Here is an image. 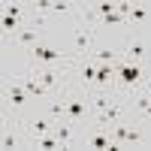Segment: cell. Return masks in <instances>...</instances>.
I'll list each match as a JSON object with an SVG mask.
<instances>
[{
  "mask_svg": "<svg viewBox=\"0 0 151 151\" xmlns=\"http://www.w3.org/2000/svg\"><path fill=\"white\" fill-rule=\"evenodd\" d=\"M115 70H118V82H121L124 88H139V85L145 82V67H142V64H130V60H121Z\"/></svg>",
  "mask_w": 151,
  "mask_h": 151,
  "instance_id": "cell-1",
  "label": "cell"
},
{
  "mask_svg": "<svg viewBox=\"0 0 151 151\" xmlns=\"http://www.w3.org/2000/svg\"><path fill=\"white\" fill-rule=\"evenodd\" d=\"M88 112H91V106H88L85 100H79V97H70V100H64V118H67V121H73V124H82V121L88 118Z\"/></svg>",
  "mask_w": 151,
  "mask_h": 151,
  "instance_id": "cell-2",
  "label": "cell"
},
{
  "mask_svg": "<svg viewBox=\"0 0 151 151\" xmlns=\"http://www.w3.org/2000/svg\"><path fill=\"white\" fill-rule=\"evenodd\" d=\"M30 58H33V60H40V64H64V60H67L64 52H58V48H48V45H42V42H36V45L30 48Z\"/></svg>",
  "mask_w": 151,
  "mask_h": 151,
  "instance_id": "cell-3",
  "label": "cell"
},
{
  "mask_svg": "<svg viewBox=\"0 0 151 151\" xmlns=\"http://www.w3.org/2000/svg\"><path fill=\"white\" fill-rule=\"evenodd\" d=\"M73 52L76 55L91 52V27L82 24V21H76V27H73Z\"/></svg>",
  "mask_w": 151,
  "mask_h": 151,
  "instance_id": "cell-4",
  "label": "cell"
},
{
  "mask_svg": "<svg viewBox=\"0 0 151 151\" xmlns=\"http://www.w3.org/2000/svg\"><path fill=\"white\" fill-rule=\"evenodd\" d=\"M40 30H42V21H40V18H33V24H27V27H21V30L15 33L18 45H24V48L30 52V48L40 42Z\"/></svg>",
  "mask_w": 151,
  "mask_h": 151,
  "instance_id": "cell-5",
  "label": "cell"
},
{
  "mask_svg": "<svg viewBox=\"0 0 151 151\" xmlns=\"http://www.w3.org/2000/svg\"><path fill=\"white\" fill-rule=\"evenodd\" d=\"M33 76L45 85V91L52 94V91H60V73L52 70V67H40V70H33Z\"/></svg>",
  "mask_w": 151,
  "mask_h": 151,
  "instance_id": "cell-6",
  "label": "cell"
},
{
  "mask_svg": "<svg viewBox=\"0 0 151 151\" xmlns=\"http://www.w3.org/2000/svg\"><path fill=\"white\" fill-rule=\"evenodd\" d=\"M124 55H127L124 60H130V64H142V60L148 58V45L139 40V36H136V40L127 42V52H124Z\"/></svg>",
  "mask_w": 151,
  "mask_h": 151,
  "instance_id": "cell-7",
  "label": "cell"
},
{
  "mask_svg": "<svg viewBox=\"0 0 151 151\" xmlns=\"http://www.w3.org/2000/svg\"><path fill=\"white\" fill-rule=\"evenodd\" d=\"M6 97H9V106L12 109H21L24 103H27V88L12 82V85H6Z\"/></svg>",
  "mask_w": 151,
  "mask_h": 151,
  "instance_id": "cell-8",
  "label": "cell"
},
{
  "mask_svg": "<svg viewBox=\"0 0 151 151\" xmlns=\"http://www.w3.org/2000/svg\"><path fill=\"white\" fill-rule=\"evenodd\" d=\"M55 136H58L60 148H70V145H73V121H64V124H58Z\"/></svg>",
  "mask_w": 151,
  "mask_h": 151,
  "instance_id": "cell-9",
  "label": "cell"
},
{
  "mask_svg": "<svg viewBox=\"0 0 151 151\" xmlns=\"http://www.w3.org/2000/svg\"><path fill=\"white\" fill-rule=\"evenodd\" d=\"M97 67H100L97 60H88V64L79 70V76H82V82H85V85H94V82H97Z\"/></svg>",
  "mask_w": 151,
  "mask_h": 151,
  "instance_id": "cell-10",
  "label": "cell"
},
{
  "mask_svg": "<svg viewBox=\"0 0 151 151\" xmlns=\"http://www.w3.org/2000/svg\"><path fill=\"white\" fill-rule=\"evenodd\" d=\"M127 21H133V24H145V21H148V6H142V3H133L130 15H127Z\"/></svg>",
  "mask_w": 151,
  "mask_h": 151,
  "instance_id": "cell-11",
  "label": "cell"
},
{
  "mask_svg": "<svg viewBox=\"0 0 151 151\" xmlns=\"http://www.w3.org/2000/svg\"><path fill=\"white\" fill-rule=\"evenodd\" d=\"M94 60H97V64H115L118 52H112V48H100V52H94Z\"/></svg>",
  "mask_w": 151,
  "mask_h": 151,
  "instance_id": "cell-12",
  "label": "cell"
},
{
  "mask_svg": "<svg viewBox=\"0 0 151 151\" xmlns=\"http://www.w3.org/2000/svg\"><path fill=\"white\" fill-rule=\"evenodd\" d=\"M27 127H30L33 136H42V133H48V121H45V118H33Z\"/></svg>",
  "mask_w": 151,
  "mask_h": 151,
  "instance_id": "cell-13",
  "label": "cell"
},
{
  "mask_svg": "<svg viewBox=\"0 0 151 151\" xmlns=\"http://www.w3.org/2000/svg\"><path fill=\"white\" fill-rule=\"evenodd\" d=\"M52 12H55V15H70L73 3H67V0H52Z\"/></svg>",
  "mask_w": 151,
  "mask_h": 151,
  "instance_id": "cell-14",
  "label": "cell"
},
{
  "mask_svg": "<svg viewBox=\"0 0 151 151\" xmlns=\"http://www.w3.org/2000/svg\"><path fill=\"white\" fill-rule=\"evenodd\" d=\"M3 30H12V33H18L21 30V21L15 15H3Z\"/></svg>",
  "mask_w": 151,
  "mask_h": 151,
  "instance_id": "cell-15",
  "label": "cell"
},
{
  "mask_svg": "<svg viewBox=\"0 0 151 151\" xmlns=\"http://www.w3.org/2000/svg\"><path fill=\"white\" fill-rule=\"evenodd\" d=\"M136 142H142V130L130 127V130H127V142H124V145H136Z\"/></svg>",
  "mask_w": 151,
  "mask_h": 151,
  "instance_id": "cell-16",
  "label": "cell"
},
{
  "mask_svg": "<svg viewBox=\"0 0 151 151\" xmlns=\"http://www.w3.org/2000/svg\"><path fill=\"white\" fill-rule=\"evenodd\" d=\"M3 148H6V151L18 148V136H15V133H3Z\"/></svg>",
  "mask_w": 151,
  "mask_h": 151,
  "instance_id": "cell-17",
  "label": "cell"
},
{
  "mask_svg": "<svg viewBox=\"0 0 151 151\" xmlns=\"http://www.w3.org/2000/svg\"><path fill=\"white\" fill-rule=\"evenodd\" d=\"M3 15H15V18H18V15H21V3H6V6H3Z\"/></svg>",
  "mask_w": 151,
  "mask_h": 151,
  "instance_id": "cell-18",
  "label": "cell"
},
{
  "mask_svg": "<svg viewBox=\"0 0 151 151\" xmlns=\"http://www.w3.org/2000/svg\"><path fill=\"white\" fill-rule=\"evenodd\" d=\"M142 115H145V118H151V106H148V109H145V112H142Z\"/></svg>",
  "mask_w": 151,
  "mask_h": 151,
  "instance_id": "cell-19",
  "label": "cell"
}]
</instances>
